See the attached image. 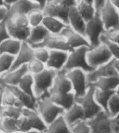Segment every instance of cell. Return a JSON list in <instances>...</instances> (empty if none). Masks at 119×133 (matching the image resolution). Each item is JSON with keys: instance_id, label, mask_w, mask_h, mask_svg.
Segmentation results:
<instances>
[{"instance_id": "f35d334b", "label": "cell", "mask_w": 119, "mask_h": 133, "mask_svg": "<svg viewBox=\"0 0 119 133\" xmlns=\"http://www.w3.org/2000/svg\"><path fill=\"white\" fill-rule=\"evenodd\" d=\"M27 68H28L29 74L33 76V75H36L43 71L47 68V66L45 63L34 58L27 64Z\"/></svg>"}, {"instance_id": "680465c9", "label": "cell", "mask_w": 119, "mask_h": 133, "mask_svg": "<svg viewBox=\"0 0 119 133\" xmlns=\"http://www.w3.org/2000/svg\"><path fill=\"white\" fill-rule=\"evenodd\" d=\"M28 133H44V132H38V131H31V132H29Z\"/></svg>"}, {"instance_id": "9a60e30c", "label": "cell", "mask_w": 119, "mask_h": 133, "mask_svg": "<svg viewBox=\"0 0 119 133\" xmlns=\"http://www.w3.org/2000/svg\"><path fill=\"white\" fill-rule=\"evenodd\" d=\"M68 54L69 52L66 51H50V57L46 63L47 68L56 71L57 72L63 71L66 64Z\"/></svg>"}, {"instance_id": "f5cc1de1", "label": "cell", "mask_w": 119, "mask_h": 133, "mask_svg": "<svg viewBox=\"0 0 119 133\" xmlns=\"http://www.w3.org/2000/svg\"><path fill=\"white\" fill-rule=\"evenodd\" d=\"M114 6L119 10V0H109Z\"/></svg>"}, {"instance_id": "74e56055", "label": "cell", "mask_w": 119, "mask_h": 133, "mask_svg": "<svg viewBox=\"0 0 119 133\" xmlns=\"http://www.w3.org/2000/svg\"><path fill=\"white\" fill-rule=\"evenodd\" d=\"M107 112L111 117H114L119 114V96L115 92L108 103Z\"/></svg>"}, {"instance_id": "94428289", "label": "cell", "mask_w": 119, "mask_h": 133, "mask_svg": "<svg viewBox=\"0 0 119 133\" xmlns=\"http://www.w3.org/2000/svg\"><path fill=\"white\" fill-rule=\"evenodd\" d=\"M77 4H78V3H79V2H80V1H81V0H77Z\"/></svg>"}, {"instance_id": "60d3db41", "label": "cell", "mask_w": 119, "mask_h": 133, "mask_svg": "<svg viewBox=\"0 0 119 133\" xmlns=\"http://www.w3.org/2000/svg\"><path fill=\"white\" fill-rule=\"evenodd\" d=\"M33 49H34V58L46 64L50 57V50L43 46L35 47L33 48Z\"/></svg>"}, {"instance_id": "f546056e", "label": "cell", "mask_w": 119, "mask_h": 133, "mask_svg": "<svg viewBox=\"0 0 119 133\" xmlns=\"http://www.w3.org/2000/svg\"><path fill=\"white\" fill-rule=\"evenodd\" d=\"M114 91H109L96 88L95 87L94 97L98 104L101 107L102 110L107 112V106L111 96L114 94Z\"/></svg>"}, {"instance_id": "03108f58", "label": "cell", "mask_w": 119, "mask_h": 133, "mask_svg": "<svg viewBox=\"0 0 119 133\" xmlns=\"http://www.w3.org/2000/svg\"><path fill=\"white\" fill-rule=\"evenodd\" d=\"M1 131H2V130H1V128H0V132H1Z\"/></svg>"}, {"instance_id": "8992f818", "label": "cell", "mask_w": 119, "mask_h": 133, "mask_svg": "<svg viewBox=\"0 0 119 133\" xmlns=\"http://www.w3.org/2000/svg\"><path fill=\"white\" fill-rule=\"evenodd\" d=\"M105 31L104 24L98 14L86 22L84 35L88 42L90 48L97 46L102 43L101 38Z\"/></svg>"}, {"instance_id": "816d5d0a", "label": "cell", "mask_w": 119, "mask_h": 133, "mask_svg": "<svg viewBox=\"0 0 119 133\" xmlns=\"http://www.w3.org/2000/svg\"><path fill=\"white\" fill-rule=\"evenodd\" d=\"M33 1V2H35L37 4H38L40 7L42 8V9H43V8L45 6V5L47 4V0H31Z\"/></svg>"}, {"instance_id": "c3c4849f", "label": "cell", "mask_w": 119, "mask_h": 133, "mask_svg": "<svg viewBox=\"0 0 119 133\" xmlns=\"http://www.w3.org/2000/svg\"><path fill=\"white\" fill-rule=\"evenodd\" d=\"M107 1L108 0H95L94 1V6L96 7L97 14L99 13L101 8L104 6V4H106Z\"/></svg>"}, {"instance_id": "db71d44e", "label": "cell", "mask_w": 119, "mask_h": 133, "mask_svg": "<svg viewBox=\"0 0 119 133\" xmlns=\"http://www.w3.org/2000/svg\"><path fill=\"white\" fill-rule=\"evenodd\" d=\"M114 66L117 74L119 76V60H114Z\"/></svg>"}, {"instance_id": "e0dca14e", "label": "cell", "mask_w": 119, "mask_h": 133, "mask_svg": "<svg viewBox=\"0 0 119 133\" xmlns=\"http://www.w3.org/2000/svg\"><path fill=\"white\" fill-rule=\"evenodd\" d=\"M33 59H34L33 48L27 42H23L20 51L15 56L11 70L27 65Z\"/></svg>"}, {"instance_id": "484cf974", "label": "cell", "mask_w": 119, "mask_h": 133, "mask_svg": "<svg viewBox=\"0 0 119 133\" xmlns=\"http://www.w3.org/2000/svg\"><path fill=\"white\" fill-rule=\"evenodd\" d=\"M22 43L20 40L9 37L0 44V54H6L15 57L20 51Z\"/></svg>"}, {"instance_id": "83f0119b", "label": "cell", "mask_w": 119, "mask_h": 133, "mask_svg": "<svg viewBox=\"0 0 119 133\" xmlns=\"http://www.w3.org/2000/svg\"><path fill=\"white\" fill-rule=\"evenodd\" d=\"M44 133H73L71 127L65 120L63 116L58 118L47 125Z\"/></svg>"}, {"instance_id": "7c38bea8", "label": "cell", "mask_w": 119, "mask_h": 133, "mask_svg": "<svg viewBox=\"0 0 119 133\" xmlns=\"http://www.w3.org/2000/svg\"><path fill=\"white\" fill-rule=\"evenodd\" d=\"M71 92H73V87L67 73L64 71L57 72L54 84L48 94V96L64 95Z\"/></svg>"}, {"instance_id": "6da1fadb", "label": "cell", "mask_w": 119, "mask_h": 133, "mask_svg": "<svg viewBox=\"0 0 119 133\" xmlns=\"http://www.w3.org/2000/svg\"><path fill=\"white\" fill-rule=\"evenodd\" d=\"M6 24L10 37L22 42H27L31 29L27 16L22 15H8Z\"/></svg>"}, {"instance_id": "7dc6e473", "label": "cell", "mask_w": 119, "mask_h": 133, "mask_svg": "<svg viewBox=\"0 0 119 133\" xmlns=\"http://www.w3.org/2000/svg\"><path fill=\"white\" fill-rule=\"evenodd\" d=\"M8 17V9L6 7L0 8V23L6 20Z\"/></svg>"}, {"instance_id": "6125c7cd", "label": "cell", "mask_w": 119, "mask_h": 133, "mask_svg": "<svg viewBox=\"0 0 119 133\" xmlns=\"http://www.w3.org/2000/svg\"><path fill=\"white\" fill-rule=\"evenodd\" d=\"M0 133H6V132H2V131H1V132H0Z\"/></svg>"}, {"instance_id": "9f6ffc18", "label": "cell", "mask_w": 119, "mask_h": 133, "mask_svg": "<svg viewBox=\"0 0 119 133\" xmlns=\"http://www.w3.org/2000/svg\"><path fill=\"white\" fill-rule=\"evenodd\" d=\"M81 1H84V2H88V3H90V4H94V1L95 0H81Z\"/></svg>"}, {"instance_id": "d4e9b609", "label": "cell", "mask_w": 119, "mask_h": 133, "mask_svg": "<svg viewBox=\"0 0 119 133\" xmlns=\"http://www.w3.org/2000/svg\"><path fill=\"white\" fill-rule=\"evenodd\" d=\"M43 25L47 29L50 34L58 35L62 33L63 29L66 27L68 24L59 19L45 15Z\"/></svg>"}, {"instance_id": "44dd1931", "label": "cell", "mask_w": 119, "mask_h": 133, "mask_svg": "<svg viewBox=\"0 0 119 133\" xmlns=\"http://www.w3.org/2000/svg\"><path fill=\"white\" fill-rule=\"evenodd\" d=\"M10 89V91L14 94L18 101L20 105L23 109L36 110L38 99L34 96L29 95L20 89L18 87H6Z\"/></svg>"}, {"instance_id": "7bdbcfd3", "label": "cell", "mask_w": 119, "mask_h": 133, "mask_svg": "<svg viewBox=\"0 0 119 133\" xmlns=\"http://www.w3.org/2000/svg\"><path fill=\"white\" fill-rule=\"evenodd\" d=\"M10 37L9 32L7 29L6 20L0 23V44Z\"/></svg>"}, {"instance_id": "e7e4bbea", "label": "cell", "mask_w": 119, "mask_h": 133, "mask_svg": "<svg viewBox=\"0 0 119 133\" xmlns=\"http://www.w3.org/2000/svg\"><path fill=\"white\" fill-rule=\"evenodd\" d=\"M0 120H1V116H0Z\"/></svg>"}, {"instance_id": "5b68a950", "label": "cell", "mask_w": 119, "mask_h": 133, "mask_svg": "<svg viewBox=\"0 0 119 133\" xmlns=\"http://www.w3.org/2000/svg\"><path fill=\"white\" fill-rule=\"evenodd\" d=\"M89 48L88 46H81L69 52L66 64L63 71L68 72L73 69H80L86 73L91 71L93 69L88 64L86 58Z\"/></svg>"}, {"instance_id": "52a82bcc", "label": "cell", "mask_w": 119, "mask_h": 133, "mask_svg": "<svg viewBox=\"0 0 119 133\" xmlns=\"http://www.w3.org/2000/svg\"><path fill=\"white\" fill-rule=\"evenodd\" d=\"M89 87L87 92L81 97L77 98L76 102L81 106L85 114V120L93 117L95 115L102 110L98 104L94 97L95 86L91 83H89Z\"/></svg>"}, {"instance_id": "cb8c5ba5", "label": "cell", "mask_w": 119, "mask_h": 133, "mask_svg": "<svg viewBox=\"0 0 119 133\" xmlns=\"http://www.w3.org/2000/svg\"><path fill=\"white\" fill-rule=\"evenodd\" d=\"M63 116L70 127L81 121L85 120V114L83 108L77 102L68 110H66Z\"/></svg>"}, {"instance_id": "5bb4252c", "label": "cell", "mask_w": 119, "mask_h": 133, "mask_svg": "<svg viewBox=\"0 0 119 133\" xmlns=\"http://www.w3.org/2000/svg\"><path fill=\"white\" fill-rule=\"evenodd\" d=\"M29 73L27 65L12 69L0 77V84L5 87L17 86L22 78Z\"/></svg>"}, {"instance_id": "4dcf8cb0", "label": "cell", "mask_w": 119, "mask_h": 133, "mask_svg": "<svg viewBox=\"0 0 119 133\" xmlns=\"http://www.w3.org/2000/svg\"><path fill=\"white\" fill-rule=\"evenodd\" d=\"M77 8L86 22L91 19L97 15V11L94 4L84 1H80L77 4Z\"/></svg>"}, {"instance_id": "d6986e66", "label": "cell", "mask_w": 119, "mask_h": 133, "mask_svg": "<svg viewBox=\"0 0 119 133\" xmlns=\"http://www.w3.org/2000/svg\"><path fill=\"white\" fill-rule=\"evenodd\" d=\"M69 8L57 2H52L46 4L43 10L45 15L59 19L68 24Z\"/></svg>"}, {"instance_id": "e575fe53", "label": "cell", "mask_w": 119, "mask_h": 133, "mask_svg": "<svg viewBox=\"0 0 119 133\" xmlns=\"http://www.w3.org/2000/svg\"><path fill=\"white\" fill-rule=\"evenodd\" d=\"M14 56L0 54V77L11 70L14 62Z\"/></svg>"}, {"instance_id": "603a6c76", "label": "cell", "mask_w": 119, "mask_h": 133, "mask_svg": "<svg viewBox=\"0 0 119 133\" xmlns=\"http://www.w3.org/2000/svg\"><path fill=\"white\" fill-rule=\"evenodd\" d=\"M50 34L49 31L43 24L38 26L32 27L26 42L34 48L43 43Z\"/></svg>"}, {"instance_id": "8d00e7d4", "label": "cell", "mask_w": 119, "mask_h": 133, "mask_svg": "<svg viewBox=\"0 0 119 133\" xmlns=\"http://www.w3.org/2000/svg\"><path fill=\"white\" fill-rule=\"evenodd\" d=\"M101 42L106 46L114 60H119V44L102 35Z\"/></svg>"}, {"instance_id": "4316f807", "label": "cell", "mask_w": 119, "mask_h": 133, "mask_svg": "<svg viewBox=\"0 0 119 133\" xmlns=\"http://www.w3.org/2000/svg\"><path fill=\"white\" fill-rule=\"evenodd\" d=\"M91 84L98 89L115 91L119 86V76L100 78Z\"/></svg>"}, {"instance_id": "1f68e13d", "label": "cell", "mask_w": 119, "mask_h": 133, "mask_svg": "<svg viewBox=\"0 0 119 133\" xmlns=\"http://www.w3.org/2000/svg\"><path fill=\"white\" fill-rule=\"evenodd\" d=\"M18 120L19 119L2 116L0 120L1 130L6 133H15L18 132Z\"/></svg>"}, {"instance_id": "836d02e7", "label": "cell", "mask_w": 119, "mask_h": 133, "mask_svg": "<svg viewBox=\"0 0 119 133\" xmlns=\"http://www.w3.org/2000/svg\"><path fill=\"white\" fill-rule=\"evenodd\" d=\"M45 17V15L44 13L43 9H37L33 10V12H31L30 14L27 15L30 26L32 28L43 24Z\"/></svg>"}, {"instance_id": "9c48e42d", "label": "cell", "mask_w": 119, "mask_h": 133, "mask_svg": "<svg viewBox=\"0 0 119 133\" xmlns=\"http://www.w3.org/2000/svg\"><path fill=\"white\" fill-rule=\"evenodd\" d=\"M66 73L76 98L84 95L87 92L90 85L87 80V73L80 69H73Z\"/></svg>"}, {"instance_id": "3957f363", "label": "cell", "mask_w": 119, "mask_h": 133, "mask_svg": "<svg viewBox=\"0 0 119 133\" xmlns=\"http://www.w3.org/2000/svg\"><path fill=\"white\" fill-rule=\"evenodd\" d=\"M36 111L47 125L62 116L65 112V110L48 96L38 99Z\"/></svg>"}, {"instance_id": "7402d4cb", "label": "cell", "mask_w": 119, "mask_h": 133, "mask_svg": "<svg viewBox=\"0 0 119 133\" xmlns=\"http://www.w3.org/2000/svg\"><path fill=\"white\" fill-rule=\"evenodd\" d=\"M86 22L82 17L77 8V6L70 7L68 12V25L77 32L84 35Z\"/></svg>"}, {"instance_id": "8fae6325", "label": "cell", "mask_w": 119, "mask_h": 133, "mask_svg": "<svg viewBox=\"0 0 119 133\" xmlns=\"http://www.w3.org/2000/svg\"><path fill=\"white\" fill-rule=\"evenodd\" d=\"M112 117L104 110H101L93 117L87 119L91 133H112L111 130Z\"/></svg>"}, {"instance_id": "6f0895ef", "label": "cell", "mask_w": 119, "mask_h": 133, "mask_svg": "<svg viewBox=\"0 0 119 133\" xmlns=\"http://www.w3.org/2000/svg\"><path fill=\"white\" fill-rule=\"evenodd\" d=\"M115 93L117 95H118L119 96V86H118V88H117V89H116V90H115Z\"/></svg>"}, {"instance_id": "be15d7a7", "label": "cell", "mask_w": 119, "mask_h": 133, "mask_svg": "<svg viewBox=\"0 0 119 133\" xmlns=\"http://www.w3.org/2000/svg\"><path fill=\"white\" fill-rule=\"evenodd\" d=\"M15 133H23V132H15Z\"/></svg>"}, {"instance_id": "30bf717a", "label": "cell", "mask_w": 119, "mask_h": 133, "mask_svg": "<svg viewBox=\"0 0 119 133\" xmlns=\"http://www.w3.org/2000/svg\"><path fill=\"white\" fill-rule=\"evenodd\" d=\"M106 31L119 29V10L107 1L98 13Z\"/></svg>"}, {"instance_id": "4fadbf2b", "label": "cell", "mask_w": 119, "mask_h": 133, "mask_svg": "<svg viewBox=\"0 0 119 133\" xmlns=\"http://www.w3.org/2000/svg\"><path fill=\"white\" fill-rule=\"evenodd\" d=\"M61 34L66 39L70 48V51L81 46L90 47L88 42L86 38L85 35L76 31L68 25H67Z\"/></svg>"}, {"instance_id": "7a4b0ae2", "label": "cell", "mask_w": 119, "mask_h": 133, "mask_svg": "<svg viewBox=\"0 0 119 133\" xmlns=\"http://www.w3.org/2000/svg\"><path fill=\"white\" fill-rule=\"evenodd\" d=\"M47 128L36 110L23 109V114L18 120V132L28 133L31 131L45 132Z\"/></svg>"}, {"instance_id": "f6af8a7d", "label": "cell", "mask_w": 119, "mask_h": 133, "mask_svg": "<svg viewBox=\"0 0 119 133\" xmlns=\"http://www.w3.org/2000/svg\"><path fill=\"white\" fill-rule=\"evenodd\" d=\"M111 130L112 133H119V114L114 117H112Z\"/></svg>"}, {"instance_id": "ac0fdd59", "label": "cell", "mask_w": 119, "mask_h": 133, "mask_svg": "<svg viewBox=\"0 0 119 133\" xmlns=\"http://www.w3.org/2000/svg\"><path fill=\"white\" fill-rule=\"evenodd\" d=\"M38 46L45 47L50 51L59 50V51H66L68 52L70 51V48L69 46L66 39L61 34H58V35L50 34L43 43L35 47H38Z\"/></svg>"}, {"instance_id": "11a10c76", "label": "cell", "mask_w": 119, "mask_h": 133, "mask_svg": "<svg viewBox=\"0 0 119 133\" xmlns=\"http://www.w3.org/2000/svg\"><path fill=\"white\" fill-rule=\"evenodd\" d=\"M2 7H6L4 0H0V8H2Z\"/></svg>"}, {"instance_id": "f1b7e54d", "label": "cell", "mask_w": 119, "mask_h": 133, "mask_svg": "<svg viewBox=\"0 0 119 133\" xmlns=\"http://www.w3.org/2000/svg\"><path fill=\"white\" fill-rule=\"evenodd\" d=\"M48 96L58 105L61 107L65 111L68 110L76 103V96L74 92L64 95H52Z\"/></svg>"}, {"instance_id": "ba28073f", "label": "cell", "mask_w": 119, "mask_h": 133, "mask_svg": "<svg viewBox=\"0 0 119 133\" xmlns=\"http://www.w3.org/2000/svg\"><path fill=\"white\" fill-rule=\"evenodd\" d=\"M86 58L88 63L93 69L114 60L109 49L103 43L95 47L89 48Z\"/></svg>"}, {"instance_id": "b9f144b4", "label": "cell", "mask_w": 119, "mask_h": 133, "mask_svg": "<svg viewBox=\"0 0 119 133\" xmlns=\"http://www.w3.org/2000/svg\"><path fill=\"white\" fill-rule=\"evenodd\" d=\"M73 133H91L86 121H81L71 126Z\"/></svg>"}, {"instance_id": "2e32d148", "label": "cell", "mask_w": 119, "mask_h": 133, "mask_svg": "<svg viewBox=\"0 0 119 133\" xmlns=\"http://www.w3.org/2000/svg\"><path fill=\"white\" fill-rule=\"evenodd\" d=\"M111 76H118L115 69L114 59L87 73V80L89 83H93L100 78Z\"/></svg>"}, {"instance_id": "f907efd6", "label": "cell", "mask_w": 119, "mask_h": 133, "mask_svg": "<svg viewBox=\"0 0 119 133\" xmlns=\"http://www.w3.org/2000/svg\"><path fill=\"white\" fill-rule=\"evenodd\" d=\"M19 0H4V3H5V6L7 8H10L13 5H14L15 3L18 2Z\"/></svg>"}, {"instance_id": "bcb514c9", "label": "cell", "mask_w": 119, "mask_h": 133, "mask_svg": "<svg viewBox=\"0 0 119 133\" xmlns=\"http://www.w3.org/2000/svg\"><path fill=\"white\" fill-rule=\"evenodd\" d=\"M54 2H57L58 4L63 5L66 7H68V8L76 6L77 5V0H55Z\"/></svg>"}, {"instance_id": "d590c367", "label": "cell", "mask_w": 119, "mask_h": 133, "mask_svg": "<svg viewBox=\"0 0 119 133\" xmlns=\"http://www.w3.org/2000/svg\"><path fill=\"white\" fill-rule=\"evenodd\" d=\"M4 96H3V103H4V108L6 107H13V106H17V107H20L18 101L17 99L16 96L15 94L10 91L8 87L4 86Z\"/></svg>"}, {"instance_id": "277c9868", "label": "cell", "mask_w": 119, "mask_h": 133, "mask_svg": "<svg viewBox=\"0 0 119 133\" xmlns=\"http://www.w3.org/2000/svg\"><path fill=\"white\" fill-rule=\"evenodd\" d=\"M57 71L46 68L43 71L33 75L34 94L37 99L48 96L54 84Z\"/></svg>"}, {"instance_id": "d6a6232c", "label": "cell", "mask_w": 119, "mask_h": 133, "mask_svg": "<svg viewBox=\"0 0 119 133\" xmlns=\"http://www.w3.org/2000/svg\"><path fill=\"white\" fill-rule=\"evenodd\" d=\"M17 87L25 93L35 97L34 94V89H33V87H34L33 76L31 74L28 73L25 75Z\"/></svg>"}, {"instance_id": "ffe728a7", "label": "cell", "mask_w": 119, "mask_h": 133, "mask_svg": "<svg viewBox=\"0 0 119 133\" xmlns=\"http://www.w3.org/2000/svg\"><path fill=\"white\" fill-rule=\"evenodd\" d=\"M37 9H42V8L31 0H19L8 8V15H22L27 16L33 10Z\"/></svg>"}, {"instance_id": "91938a15", "label": "cell", "mask_w": 119, "mask_h": 133, "mask_svg": "<svg viewBox=\"0 0 119 133\" xmlns=\"http://www.w3.org/2000/svg\"><path fill=\"white\" fill-rule=\"evenodd\" d=\"M47 3H49V2H54L55 0H47Z\"/></svg>"}, {"instance_id": "ee69618b", "label": "cell", "mask_w": 119, "mask_h": 133, "mask_svg": "<svg viewBox=\"0 0 119 133\" xmlns=\"http://www.w3.org/2000/svg\"><path fill=\"white\" fill-rule=\"evenodd\" d=\"M103 35L107 37L108 39H111V41L119 44V29L114 31H105Z\"/></svg>"}, {"instance_id": "681fc988", "label": "cell", "mask_w": 119, "mask_h": 133, "mask_svg": "<svg viewBox=\"0 0 119 133\" xmlns=\"http://www.w3.org/2000/svg\"><path fill=\"white\" fill-rule=\"evenodd\" d=\"M4 86L0 84V116H2L3 111L4 110V103H3V96H4Z\"/></svg>"}, {"instance_id": "ab89813d", "label": "cell", "mask_w": 119, "mask_h": 133, "mask_svg": "<svg viewBox=\"0 0 119 133\" xmlns=\"http://www.w3.org/2000/svg\"><path fill=\"white\" fill-rule=\"evenodd\" d=\"M23 114V108L20 107H6L4 108L2 116H7L10 118H15V119H19Z\"/></svg>"}]
</instances>
